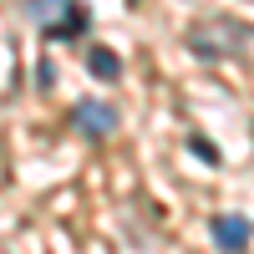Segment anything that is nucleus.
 <instances>
[{
	"mask_svg": "<svg viewBox=\"0 0 254 254\" xmlns=\"http://www.w3.org/2000/svg\"><path fill=\"white\" fill-rule=\"evenodd\" d=\"M0 254H5V249H0Z\"/></svg>",
	"mask_w": 254,
	"mask_h": 254,
	"instance_id": "8",
	"label": "nucleus"
},
{
	"mask_svg": "<svg viewBox=\"0 0 254 254\" xmlns=\"http://www.w3.org/2000/svg\"><path fill=\"white\" fill-rule=\"evenodd\" d=\"M71 127L81 137H112L117 132V107H107V102H76L71 107Z\"/></svg>",
	"mask_w": 254,
	"mask_h": 254,
	"instance_id": "3",
	"label": "nucleus"
},
{
	"mask_svg": "<svg viewBox=\"0 0 254 254\" xmlns=\"http://www.w3.org/2000/svg\"><path fill=\"white\" fill-rule=\"evenodd\" d=\"M208 229H214V244H219L224 254H244V249H249V219H239V214H219Z\"/></svg>",
	"mask_w": 254,
	"mask_h": 254,
	"instance_id": "4",
	"label": "nucleus"
},
{
	"mask_svg": "<svg viewBox=\"0 0 254 254\" xmlns=\"http://www.w3.org/2000/svg\"><path fill=\"white\" fill-rule=\"evenodd\" d=\"M15 81H20V51H15V41L0 31V102L15 92Z\"/></svg>",
	"mask_w": 254,
	"mask_h": 254,
	"instance_id": "5",
	"label": "nucleus"
},
{
	"mask_svg": "<svg viewBox=\"0 0 254 254\" xmlns=\"http://www.w3.org/2000/svg\"><path fill=\"white\" fill-rule=\"evenodd\" d=\"M26 15L41 26L46 41H76L92 26V10L81 0H26Z\"/></svg>",
	"mask_w": 254,
	"mask_h": 254,
	"instance_id": "1",
	"label": "nucleus"
},
{
	"mask_svg": "<svg viewBox=\"0 0 254 254\" xmlns=\"http://www.w3.org/2000/svg\"><path fill=\"white\" fill-rule=\"evenodd\" d=\"M188 147H193V153H198V158H203L208 168H219V147L208 142V137H188Z\"/></svg>",
	"mask_w": 254,
	"mask_h": 254,
	"instance_id": "7",
	"label": "nucleus"
},
{
	"mask_svg": "<svg viewBox=\"0 0 254 254\" xmlns=\"http://www.w3.org/2000/svg\"><path fill=\"white\" fill-rule=\"evenodd\" d=\"M244 41H249V31L239 20H203V26L188 31V51L203 61H234L244 51Z\"/></svg>",
	"mask_w": 254,
	"mask_h": 254,
	"instance_id": "2",
	"label": "nucleus"
},
{
	"mask_svg": "<svg viewBox=\"0 0 254 254\" xmlns=\"http://www.w3.org/2000/svg\"><path fill=\"white\" fill-rule=\"evenodd\" d=\"M87 71H92L97 81H117V76H122V61H117V51H107V46H92Z\"/></svg>",
	"mask_w": 254,
	"mask_h": 254,
	"instance_id": "6",
	"label": "nucleus"
}]
</instances>
